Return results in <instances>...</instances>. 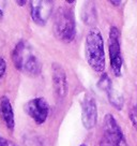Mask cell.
Masks as SVG:
<instances>
[{
  "label": "cell",
  "instance_id": "cell-1",
  "mask_svg": "<svg viewBox=\"0 0 137 146\" xmlns=\"http://www.w3.org/2000/svg\"><path fill=\"white\" fill-rule=\"evenodd\" d=\"M12 61L15 68L28 75L36 76L41 73V62L32 46L25 40L18 42L12 52Z\"/></svg>",
  "mask_w": 137,
  "mask_h": 146
},
{
  "label": "cell",
  "instance_id": "cell-2",
  "mask_svg": "<svg viewBox=\"0 0 137 146\" xmlns=\"http://www.w3.org/2000/svg\"><path fill=\"white\" fill-rule=\"evenodd\" d=\"M85 55L88 64L96 72L101 73L105 69L104 40L99 29H91L85 41Z\"/></svg>",
  "mask_w": 137,
  "mask_h": 146
},
{
  "label": "cell",
  "instance_id": "cell-3",
  "mask_svg": "<svg viewBox=\"0 0 137 146\" xmlns=\"http://www.w3.org/2000/svg\"><path fill=\"white\" fill-rule=\"evenodd\" d=\"M54 33L62 42L73 41L76 35V23L72 8L62 5L57 10L54 19Z\"/></svg>",
  "mask_w": 137,
  "mask_h": 146
},
{
  "label": "cell",
  "instance_id": "cell-4",
  "mask_svg": "<svg viewBox=\"0 0 137 146\" xmlns=\"http://www.w3.org/2000/svg\"><path fill=\"white\" fill-rule=\"evenodd\" d=\"M123 144H125V140L117 120L111 114L105 115L100 146H123Z\"/></svg>",
  "mask_w": 137,
  "mask_h": 146
},
{
  "label": "cell",
  "instance_id": "cell-5",
  "mask_svg": "<svg viewBox=\"0 0 137 146\" xmlns=\"http://www.w3.org/2000/svg\"><path fill=\"white\" fill-rule=\"evenodd\" d=\"M108 53H109L110 67L115 75H121V69L123 60L121 57V45H120V31L117 27H110L108 36Z\"/></svg>",
  "mask_w": 137,
  "mask_h": 146
},
{
  "label": "cell",
  "instance_id": "cell-6",
  "mask_svg": "<svg viewBox=\"0 0 137 146\" xmlns=\"http://www.w3.org/2000/svg\"><path fill=\"white\" fill-rule=\"evenodd\" d=\"M25 111L36 121V123L41 125L47 119L49 114V104L44 98L39 97L28 101L25 105Z\"/></svg>",
  "mask_w": 137,
  "mask_h": 146
},
{
  "label": "cell",
  "instance_id": "cell-7",
  "mask_svg": "<svg viewBox=\"0 0 137 146\" xmlns=\"http://www.w3.org/2000/svg\"><path fill=\"white\" fill-rule=\"evenodd\" d=\"M53 10H54L53 1L39 0L30 2V14L33 22L38 25H44L53 14Z\"/></svg>",
  "mask_w": 137,
  "mask_h": 146
},
{
  "label": "cell",
  "instance_id": "cell-8",
  "mask_svg": "<svg viewBox=\"0 0 137 146\" xmlns=\"http://www.w3.org/2000/svg\"><path fill=\"white\" fill-rule=\"evenodd\" d=\"M82 121L86 129H92L96 126L97 108L91 95H86L82 102Z\"/></svg>",
  "mask_w": 137,
  "mask_h": 146
},
{
  "label": "cell",
  "instance_id": "cell-9",
  "mask_svg": "<svg viewBox=\"0 0 137 146\" xmlns=\"http://www.w3.org/2000/svg\"><path fill=\"white\" fill-rule=\"evenodd\" d=\"M51 78H53V86L56 96L59 99H63L68 95V78L67 73L59 64L54 62L51 66Z\"/></svg>",
  "mask_w": 137,
  "mask_h": 146
},
{
  "label": "cell",
  "instance_id": "cell-10",
  "mask_svg": "<svg viewBox=\"0 0 137 146\" xmlns=\"http://www.w3.org/2000/svg\"><path fill=\"white\" fill-rule=\"evenodd\" d=\"M0 116H1L2 120L5 121V126L9 128L10 130H13L14 126H15L14 111L8 97L0 98Z\"/></svg>",
  "mask_w": 137,
  "mask_h": 146
},
{
  "label": "cell",
  "instance_id": "cell-11",
  "mask_svg": "<svg viewBox=\"0 0 137 146\" xmlns=\"http://www.w3.org/2000/svg\"><path fill=\"white\" fill-rule=\"evenodd\" d=\"M82 19L87 25H92L96 22V11L92 2L86 3L82 10Z\"/></svg>",
  "mask_w": 137,
  "mask_h": 146
},
{
  "label": "cell",
  "instance_id": "cell-12",
  "mask_svg": "<svg viewBox=\"0 0 137 146\" xmlns=\"http://www.w3.org/2000/svg\"><path fill=\"white\" fill-rule=\"evenodd\" d=\"M107 96H108V99H109V102L114 105L116 109L121 110L123 108V103H124V99L122 95L119 92L118 90H116L114 87L111 86L107 90Z\"/></svg>",
  "mask_w": 137,
  "mask_h": 146
},
{
  "label": "cell",
  "instance_id": "cell-13",
  "mask_svg": "<svg viewBox=\"0 0 137 146\" xmlns=\"http://www.w3.org/2000/svg\"><path fill=\"white\" fill-rule=\"evenodd\" d=\"M97 86L100 87L101 89L105 90L106 92H107V90L109 89L110 87L113 86V85H111V82H110L109 76H108L106 73H103V74H102V76H101L100 81H99V84H97Z\"/></svg>",
  "mask_w": 137,
  "mask_h": 146
},
{
  "label": "cell",
  "instance_id": "cell-14",
  "mask_svg": "<svg viewBox=\"0 0 137 146\" xmlns=\"http://www.w3.org/2000/svg\"><path fill=\"white\" fill-rule=\"evenodd\" d=\"M130 119H131V121H132L133 126L137 129V105L131 109V112H130Z\"/></svg>",
  "mask_w": 137,
  "mask_h": 146
},
{
  "label": "cell",
  "instance_id": "cell-15",
  "mask_svg": "<svg viewBox=\"0 0 137 146\" xmlns=\"http://www.w3.org/2000/svg\"><path fill=\"white\" fill-rule=\"evenodd\" d=\"M5 71H7V62L2 57H0V80L5 74Z\"/></svg>",
  "mask_w": 137,
  "mask_h": 146
},
{
  "label": "cell",
  "instance_id": "cell-16",
  "mask_svg": "<svg viewBox=\"0 0 137 146\" xmlns=\"http://www.w3.org/2000/svg\"><path fill=\"white\" fill-rule=\"evenodd\" d=\"M0 146H9V142L1 135H0Z\"/></svg>",
  "mask_w": 137,
  "mask_h": 146
},
{
  "label": "cell",
  "instance_id": "cell-17",
  "mask_svg": "<svg viewBox=\"0 0 137 146\" xmlns=\"http://www.w3.org/2000/svg\"><path fill=\"white\" fill-rule=\"evenodd\" d=\"M110 3L111 5H121L122 1H110Z\"/></svg>",
  "mask_w": 137,
  "mask_h": 146
},
{
  "label": "cell",
  "instance_id": "cell-18",
  "mask_svg": "<svg viewBox=\"0 0 137 146\" xmlns=\"http://www.w3.org/2000/svg\"><path fill=\"white\" fill-rule=\"evenodd\" d=\"M17 3H18V5H25L26 1H17Z\"/></svg>",
  "mask_w": 137,
  "mask_h": 146
},
{
  "label": "cell",
  "instance_id": "cell-19",
  "mask_svg": "<svg viewBox=\"0 0 137 146\" xmlns=\"http://www.w3.org/2000/svg\"><path fill=\"white\" fill-rule=\"evenodd\" d=\"M2 16H3V12H2V11H1V9H0V21H1Z\"/></svg>",
  "mask_w": 137,
  "mask_h": 146
},
{
  "label": "cell",
  "instance_id": "cell-20",
  "mask_svg": "<svg viewBox=\"0 0 137 146\" xmlns=\"http://www.w3.org/2000/svg\"><path fill=\"white\" fill-rule=\"evenodd\" d=\"M79 146H87L86 144H82V145H79Z\"/></svg>",
  "mask_w": 137,
  "mask_h": 146
}]
</instances>
